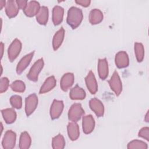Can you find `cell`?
<instances>
[{"instance_id": "cell-1", "label": "cell", "mask_w": 149, "mask_h": 149, "mask_svg": "<svg viewBox=\"0 0 149 149\" xmlns=\"http://www.w3.org/2000/svg\"><path fill=\"white\" fill-rule=\"evenodd\" d=\"M83 18L81 9L75 6L70 7L68 11L67 23L73 29H76L81 23Z\"/></svg>"}, {"instance_id": "cell-15", "label": "cell", "mask_w": 149, "mask_h": 149, "mask_svg": "<svg viewBox=\"0 0 149 149\" xmlns=\"http://www.w3.org/2000/svg\"><path fill=\"white\" fill-rule=\"evenodd\" d=\"M34 51H33L25 56H24L18 62L16 66V73L18 74H20L30 64L33 56Z\"/></svg>"}, {"instance_id": "cell-32", "label": "cell", "mask_w": 149, "mask_h": 149, "mask_svg": "<svg viewBox=\"0 0 149 149\" xmlns=\"http://www.w3.org/2000/svg\"><path fill=\"white\" fill-rule=\"evenodd\" d=\"M9 85V79L6 77H2L0 81V93H3V92H5L8 90Z\"/></svg>"}, {"instance_id": "cell-34", "label": "cell", "mask_w": 149, "mask_h": 149, "mask_svg": "<svg viewBox=\"0 0 149 149\" xmlns=\"http://www.w3.org/2000/svg\"><path fill=\"white\" fill-rule=\"evenodd\" d=\"M16 1L19 9H22L23 10L26 8V7L28 4L27 1H26V0H17Z\"/></svg>"}, {"instance_id": "cell-20", "label": "cell", "mask_w": 149, "mask_h": 149, "mask_svg": "<svg viewBox=\"0 0 149 149\" xmlns=\"http://www.w3.org/2000/svg\"><path fill=\"white\" fill-rule=\"evenodd\" d=\"M56 84V80L54 76L48 77L41 86L39 93L40 94L47 93L52 90Z\"/></svg>"}, {"instance_id": "cell-28", "label": "cell", "mask_w": 149, "mask_h": 149, "mask_svg": "<svg viewBox=\"0 0 149 149\" xmlns=\"http://www.w3.org/2000/svg\"><path fill=\"white\" fill-rule=\"evenodd\" d=\"M134 52L138 62H141L144 57V48L143 45L140 42H135L134 45Z\"/></svg>"}, {"instance_id": "cell-26", "label": "cell", "mask_w": 149, "mask_h": 149, "mask_svg": "<svg viewBox=\"0 0 149 149\" xmlns=\"http://www.w3.org/2000/svg\"><path fill=\"white\" fill-rule=\"evenodd\" d=\"M31 143V139L29 134L27 132L21 133L19 139V148L20 149H28Z\"/></svg>"}, {"instance_id": "cell-33", "label": "cell", "mask_w": 149, "mask_h": 149, "mask_svg": "<svg viewBox=\"0 0 149 149\" xmlns=\"http://www.w3.org/2000/svg\"><path fill=\"white\" fill-rule=\"evenodd\" d=\"M138 136L140 137L146 139L147 141H149V128L148 127H144L141 128L138 133Z\"/></svg>"}, {"instance_id": "cell-29", "label": "cell", "mask_w": 149, "mask_h": 149, "mask_svg": "<svg viewBox=\"0 0 149 149\" xmlns=\"http://www.w3.org/2000/svg\"><path fill=\"white\" fill-rule=\"evenodd\" d=\"M127 148L128 149H133V148L147 149L148 148V146L145 142L141 140H133L128 143Z\"/></svg>"}, {"instance_id": "cell-31", "label": "cell", "mask_w": 149, "mask_h": 149, "mask_svg": "<svg viewBox=\"0 0 149 149\" xmlns=\"http://www.w3.org/2000/svg\"><path fill=\"white\" fill-rule=\"evenodd\" d=\"M10 102L12 107L16 109H20L22 107V98L20 95H12L10 98Z\"/></svg>"}, {"instance_id": "cell-38", "label": "cell", "mask_w": 149, "mask_h": 149, "mask_svg": "<svg viewBox=\"0 0 149 149\" xmlns=\"http://www.w3.org/2000/svg\"><path fill=\"white\" fill-rule=\"evenodd\" d=\"M148 111L147 112L146 114V116H145V118H144V120L146 122H148V120H149V118H148Z\"/></svg>"}, {"instance_id": "cell-24", "label": "cell", "mask_w": 149, "mask_h": 149, "mask_svg": "<svg viewBox=\"0 0 149 149\" xmlns=\"http://www.w3.org/2000/svg\"><path fill=\"white\" fill-rule=\"evenodd\" d=\"M103 13L98 9H92L89 13V22L91 24H97L103 20Z\"/></svg>"}, {"instance_id": "cell-6", "label": "cell", "mask_w": 149, "mask_h": 149, "mask_svg": "<svg viewBox=\"0 0 149 149\" xmlns=\"http://www.w3.org/2000/svg\"><path fill=\"white\" fill-rule=\"evenodd\" d=\"M16 140V134L11 130H7L3 137L2 146L4 149H12L15 147Z\"/></svg>"}, {"instance_id": "cell-19", "label": "cell", "mask_w": 149, "mask_h": 149, "mask_svg": "<svg viewBox=\"0 0 149 149\" xmlns=\"http://www.w3.org/2000/svg\"><path fill=\"white\" fill-rule=\"evenodd\" d=\"M98 72L99 77L102 80H105L108 75V65L106 58L99 59L98 62Z\"/></svg>"}, {"instance_id": "cell-36", "label": "cell", "mask_w": 149, "mask_h": 149, "mask_svg": "<svg viewBox=\"0 0 149 149\" xmlns=\"http://www.w3.org/2000/svg\"><path fill=\"white\" fill-rule=\"evenodd\" d=\"M6 4V2L5 1H0V5H1V9H2L3 7L5 6V5Z\"/></svg>"}, {"instance_id": "cell-9", "label": "cell", "mask_w": 149, "mask_h": 149, "mask_svg": "<svg viewBox=\"0 0 149 149\" xmlns=\"http://www.w3.org/2000/svg\"><path fill=\"white\" fill-rule=\"evenodd\" d=\"M115 62L116 66L119 68H125L129 66V59L127 54L124 51H119L115 55Z\"/></svg>"}, {"instance_id": "cell-11", "label": "cell", "mask_w": 149, "mask_h": 149, "mask_svg": "<svg viewBox=\"0 0 149 149\" xmlns=\"http://www.w3.org/2000/svg\"><path fill=\"white\" fill-rule=\"evenodd\" d=\"M86 86L91 94H94L98 91V84L93 72L90 70L85 77Z\"/></svg>"}, {"instance_id": "cell-17", "label": "cell", "mask_w": 149, "mask_h": 149, "mask_svg": "<svg viewBox=\"0 0 149 149\" xmlns=\"http://www.w3.org/2000/svg\"><path fill=\"white\" fill-rule=\"evenodd\" d=\"M68 134L72 141L76 140L80 136L79 126L76 122H69L67 126Z\"/></svg>"}, {"instance_id": "cell-12", "label": "cell", "mask_w": 149, "mask_h": 149, "mask_svg": "<svg viewBox=\"0 0 149 149\" xmlns=\"http://www.w3.org/2000/svg\"><path fill=\"white\" fill-rule=\"evenodd\" d=\"M82 127L83 132L86 134L91 133L95 127V120L91 115H85L82 119Z\"/></svg>"}, {"instance_id": "cell-3", "label": "cell", "mask_w": 149, "mask_h": 149, "mask_svg": "<svg viewBox=\"0 0 149 149\" xmlns=\"http://www.w3.org/2000/svg\"><path fill=\"white\" fill-rule=\"evenodd\" d=\"M84 114V111L79 103L73 104L68 112V119L72 122H77Z\"/></svg>"}, {"instance_id": "cell-14", "label": "cell", "mask_w": 149, "mask_h": 149, "mask_svg": "<svg viewBox=\"0 0 149 149\" xmlns=\"http://www.w3.org/2000/svg\"><path fill=\"white\" fill-rule=\"evenodd\" d=\"M40 5L36 1H31L28 2L26 8L23 10V12L26 16L28 17H33L36 16L40 9Z\"/></svg>"}, {"instance_id": "cell-22", "label": "cell", "mask_w": 149, "mask_h": 149, "mask_svg": "<svg viewBox=\"0 0 149 149\" xmlns=\"http://www.w3.org/2000/svg\"><path fill=\"white\" fill-rule=\"evenodd\" d=\"M85 91L77 84L71 88L69 93V97L73 100H82L86 97Z\"/></svg>"}, {"instance_id": "cell-30", "label": "cell", "mask_w": 149, "mask_h": 149, "mask_svg": "<svg viewBox=\"0 0 149 149\" xmlns=\"http://www.w3.org/2000/svg\"><path fill=\"white\" fill-rule=\"evenodd\" d=\"M11 89L17 93H23L26 89V86L23 81L21 80H15L10 84Z\"/></svg>"}, {"instance_id": "cell-35", "label": "cell", "mask_w": 149, "mask_h": 149, "mask_svg": "<svg viewBox=\"0 0 149 149\" xmlns=\"http://www.w3.org/2000/svg\"><path fill=\"white\" fill-rule=\"evenodd\" d=\"M75 2L77 4L80 5L83 7H87L90 5L91 3V1L90 0H76L75 1Z\"/></svg>"}, {"instance_id": "cell-7", "label": "cell", "mask_w": 149, "mask_h": 149, "mask_svg": "<svg viewBox=\"0 0 149 149\" xmlns=\"http://www.w3.org/2000/svg\"><path fill=\"white\" fill-rule=\"evenodd\" d=\"M38 105V97L35 93L31 94L25 99V112L27 116L31 115Z\"/></svg>"}, {"instance_id": "cell-16", "label": "cell", "mask_w": 149, "mask_h": 149, "mask_svg": "<svg viewBox=\"0 0 149 149\" xmlns=\"http://www.w3.org/2000/svg\"><path fill=\"white\" fill-rule=\"evenodd\" d=\"M5 9L6 14L9 18L15 17L17 15L19 10V8L16 3V1L14 0H9L6 1Z\"/></svg>"}, {"instance_id": "cell-5", "label": "cell", "mask_w": 149, "mask_h": 149, "mask_svg": "<svg viewBox=\"0 0 149 149\" xmlns=\"http://www.w3.org/2000/svg\"><path fill=\"white\" fill-rule=\"evenodd\" d=\"M22 49V42L17 39L15 38L9 45L8 49V55L9 61L13 62L19 55Z\"/></svg>"}, {"instance_id": "cell-10", "label": "cell", "mask_w": 149, "mask_h": 149, "mask_svg": "<svg viewBox=\"0 0 149 149\" xmlns=\"http://www.w3.org/2000/svg\"><path fill=\"white\" fill-rule=\"evenodd\" d=\"M89 106L91 109L98 117L103 116L104 113V107L102 102L97 98H93L89 101Z\"/></svg>"}, {"instance_id": "cell-4", "label": "cell", "mask_w": 149, "mask_h": 149, "mask_svg": "<svg viewBox=\"0 0 149 149\" xmlns=\"http://www.w3.org/2000/svg\"><path fill=\"white\" fill-rule=\"evenodd\" d=\"M108 82L111 90L115 93V95L119 96L122 91V84L119 74L116 70L113 72L112 76Z\"/></svg>"}, {"instance_id": "cell-8", "label": "cell", "mask_w": 149, "mask_h": 149, "mask_svg": "<svg viewBox=\"0 0 149 149\" xmlns=\"http://www.w3.org/2000/svg\"><path fill=\"white\" fill-rule=\"evenodd\" d=\"M64 107L63 102L61 100H54L50 108V116L52 120L58 119L61 115Z\"/></svg>"}, {"instance_id": "cell-13", "label": "cell", "mask_w": 149, "mask_h": 149, "mask_svg": "<svg viewBox=\"0 0 149 149\" xmlns=\"http://www.w3.org/2000/svg\"><path fill=\"white\" fill-rule=\"evenodd\" d=\"M74 74L73 73H65L60 81V86L63 91H67L73 85L74 83Z\"/></svg>"}, {"instance_id": "cell-21", "label": "cell", "mask_w": 149, "mask_h": 149, "mask_svg": "<svg viewBox=\"0 0 149 149\" xmlns=\"http://www.w3.org/2000/svg\"><path fill=\"white\" fill-rule=\"evenodd\" d=\"M65 30L62 27L54 34L52 39V47L54 51L57 50L62 44L64 40Z\"/></svg>"}, {"instance_id": "cell-23", "label": "cell", "mask_w": 149, "mask_h": 149, "mask_svg": "<svg viewBox=\"0 0 149 149\" xmlns=\"http://www.w3.org/2000/svg\"><path fill=\"white\" fill-rule=\"evenodd\" d=\"M49 11L48 7L45 6H41L38 13L36 15V20L37 22L41 25H45L48 20Z\"/></svg>"}, {"instance_id": "cell-27", "label": "cell", "mask_w": 149, "mask_h": 149, "mask_svg": "<svg viewBox=\"0 0 149 149\" xmlns=\"http://www.w3.org/2000/svg\"><path fill=\"white\" fill-rule=\"evenodd\" d=\"M65 146V141L63 136L59 134L54 137L52 140V147L54 149H63Z\"/></svg>"}, {"instance_id": "cell-18", "label": "cell", "mask_w": 149, "mask_h": 149, "mask_svg": "<svg viewBox=\"0 0 149 149\" xmlns=\"http://www.w3.org/2000/svg\"><path fill=\"white\" fill-rule=\"evenodd\" d=\"M64 9L59 5H56L52 9V19L55 26L59 25L63 20Z\"/></svg>"}, {"instance_id": "cell-25", "label": "cell", "mask_w": 149, "mask_h": 149, "mask_svg": "<svg viewBox=\"0 0 149 149\" xmlns=\"http://www.w3.org/2000/svg\"><path fill=\"white\" fill-rule=\"evenodd\" d=\"M1 113L3 119L7 124H11L16 120L17 115L13 108L3 109L1 110Z\"/></svg>"}, {"instance_id": "cell-2", "label": "cell", "mask_w": 149, "mask_h": 149, "mask_svg": "<svg viewBox=\"0 0 149 149\" xmlns=\"http://www.w3.org/2000/svg\"><path fill=\"white\" fill-rule=\"evenodd\" d=\"M44 65L43 58H40L35 62L27 74V79L32 81H37L38 80V74L42 69Z\"/></svg>"}, {"instance_id": "cell-37", "label": "cell", "mask_w": 149, "mask_h": 149, "mask_svg": "<svg viewBox=\"0 0 149 149\" xmlns=\"http://www.w3.org/2000/svg\"><path fill=\"white\" fill-rule=\"evenodd\" d=\"M1 58H2V56H3V44L2 42H1Z\"/></svg>"}]
</instances>
